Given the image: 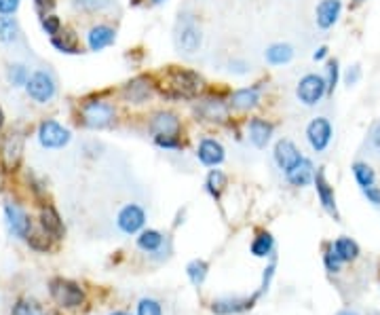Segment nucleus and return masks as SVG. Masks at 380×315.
Wrapping results in <instances>:
<instances>
[{
  "label": "nucleus",
  "instance_id": "33",
  "mask_svg": "<svg viewBox=\"0 0 380 315\" xmlns=\"http://www.w3.org/2000/svg\"><path fill=\"white\" fill-rule=\"evenodd\" d=\"M207 273H209V264L205 260H201V258H194V260H190L189 264H186V275H189L190 284L194 288H201L205 284Z\"/></svg>",
  "mask_w": 380,
  "mask_h": 315
},
{
  "label": "nucleus",
  "instance_id": "54",
  "mask_svg": "<svg viewBox=\"0 0 380 315\" xmlns=\"http://www.w3.org/2000/svg\"><path fill=\"white\" fill-rule=\"evenodd\" d=\"M2 127H4V113H2V108H0V131H2Z\"/></svg>",
  "mask_w": 380,
  "mask_h": 315
},
{
  "label": "nucleus",
  "instance_id": "22",
  "mask_svg": "<svg viewBox=\"0 0 380 315\" xmlns=\"http://www.w3.org/2000/svg\"><path fill=\"white\" fill-rule=\"evenodd\" d=\"M315 165H313V161L309 159V157H302L287 174H283L285 176V180H287V185L290 187H294V189H307V187H311L313 185V180H315Z\"/></svg>",
  "mask_w": 380,
  "mask_h": 315
},
{
  "label": "nucleus",
  "instance_id": "32",
  "mask_svg": "<svg viewBox=\"0 0 380 315\" xmlns=\"http://www.w3.org/2000/svg\"><path fill=\"white\" fill-rule=\"evenodd\" d=\"M351 170H353V178H355V182L359 185V189H366V187L376 185V172H374L372 165H368L366 161H355Z\"/></svg>",
  "mask_w": 380,
  "mask_h": 315
},
{
  "label": "nucleus",
  "instance_id": "44",
  "mask_svg": "<svg viewBox=\"0 0 380 315\" xmlns=\"http://www.w3.org/2000/svg\"><path fill=\"white\" fill-rule=\"evenodd\" d=\"M323 264H325V269L329 271V273H340V269H342V260L336 256V252L332 250V246L327 248V252L323 254Z\"/></svg>",
  "mask_w": 380,
  "mask_h": 315
},
{
  "label": "nucleus",
  "instance_id": "1",
  "mask_svg": "<svg viewBox=\"0 0 380 315\" xmlns=\"http://www.w3.org/2000/svg\"><path fill=\"white\" fill-rule=\"evenodd\" d=\"M157 89L161 91V95L169 102H190L196 100L203 89H205V78L182 66H167L163 70V81L157 83Z\"/></svg>",
  "mask_w": 380,
  "mask_h": 315
},
{
  "label": "nucleus",
  "instance_id": "4",
  "mask_svg": "<svg viewBox=\"0 0 380 315\" xmlns=\"http://www.w3.org/2000/svg\"><path fill=\"white\" fill-rule=\"evenodd\" d=\"M323 98H327V83L323 74L309 72L305 74L298 85H296V100L305 106V108H315L323 102Z\"/></svg>",
  "mask_w": 380,
  "mask_h": 315
},
{
  "label": "nucleus",
  "instance_id": "29",
  "mask_svg": "<svg viewBox=\"0 0 380 315\" xmlns=\"http://www.w3.org/2000/svg\"><path fill=\"white\" fill-rule=\"evenodd\" d=\"M21 38V28L13 15H0V43L13 45Z\"/></svg>",
  "mask_w": 380,
  "mask_h": 315
},
{
  "label": "nucleus",
  "instance_id": "46",
  "mask_svg": "<svg viewBox=\"0 0 380 315\" xmlns=\"http://www.w3.org/2000/svg\"><path fill=\"white\" fill-rule=\"evenodd\" d=\"M275 269H277V262L273 260L266 269H264V275H262V286H260V292L264 294V292H268V286H270V279H273V275H275Z\"/></svg>",
  "mask_w": 380,
  "mask_h": 315
},
{
  "label": "nucleus",
  "instance_id": "31",
  "mask_svg": "<svg viewBox=\"0 0 380 315\" xmlns=\"http://www.w3.org/2000/svg\"><path fill=\"white\" fill-rule=\"evenodd\" d=\"M252 254L255 258H268V256H273L275 252V237L268 233V231H262V233H258L255 237H253L252 242Z\"/></svg>",
  "mask_w": 380,
  "mask_h": 315
},
{
  "label": "nucleus",
  "instance_id": "13",
  "mask_svg": "<svg viewBox=\"0 0 380 315\" xmlns=\"http://www.w3.org/2000/svg\"><path fill=\"white\" fill-rule=\"evenodd\" d=\"M262 102V83L250 87H239L228 95V106L235 113H252Z\"/></svg>",
  "mask_w": 380,
  "mask_h": 315
},
{
  "label": "nucleus",
  "instance_id": "43",
  "mask_svg": "<svg viewBox=\"0 0 380 315\" xmlns=\"http://www.w3.org/2000/svg\"><path fill=\"white\" fill-rule=\"evenodd\" d=\"M49 235L43 231V233H30V237H28V244H30V248H34V250H38V252H47L49 250V239H47Z\"/></svg>",
  "mask_w": 380,
  "mask_h": 315
},
{
  "label": "nucleus",
  "instance_id": "16",
  "mask_svg": "<svg viewBox=\"0 0 380 315\" xmlns=\"http://www.w3.org/2000/svg\"><path fill=\"white\" fill-rule=\"evenodd\" d=\"M85 41H87L89 51L100 53V51H104V49H108L117 43V28H112L108 24H95L87 30Z\"/></svg>",
  "mask_w": 380,
  "mask_h": 315
},
{
  "label": "nucleus",
  "instance_id": "14",
  "mask_svg": "<svg viewBox=\"0 0 380 315\" xmlns=\"http://www.w3.org/2000/svg\"><path fill=\"white\" fill-rule=\"evenodd\" d=\"M305 155L300 153V148L290 140V138H281L275 142L273 146V161L275 165L281 170V174H287Z\"/></svg>",
  "mask_w": 380,
  "mask_h": 315
},
{
  "label": "nucleus",
  "instance_id": "55",
  "mask_svg": "<svg viewBox=\"0 0 380 315\" xmlns=\"http://www.w3.org/2000/svg\"><path fill=\"white\" fill-rule=\"evenodd\" d=\"M110 315H129V314H125V311H115V314H110Z\"/></svg>",
  "mask_w": 380,
  "mask_h": 315
},
{
  "label": "nucleus",
  "instance_id": "19",
  "mask_svg": "<svg viewBox=\"0 0 380 315\" xmlns=\"http://www.w3.org/2000/svg\"><path fill=\"white\" fill-rule=\"evenodd\" d=\"M313 187L317 190V199L321 203V207L334 218V220H340V214H338V205H336V192L334 187L327 182V176L323 172V167H319L315 174V180H313Z\"/></svg>",
  "mask_w": 380,
  "mask_h": 315
},
{
  "label": "nucleus",
  "instance_id": "39",
  "mask_svg": "<svg viewBox=\"0 0 380 315\" xmlns=\"http://www.w3.org/2000/svg\"><path fill=\"white\" fill-rule=\"evenodd\" d=\"M11 315H43V309L36 301H17L11 309Z\"/></svg>",
  "mask_w": 380,
  "mask_h": 315
},
{
  "label": "nucleus",
  "instance_id": "5",
  "mask_svg": "<svg viewBox=\"0 0 380 315\" xmlns=\"http://www.w3.org/2000/svg\"><path fill=\"white\" fill-rule=\"evenodd\" d=\"M28 98L36 104H49L58 95V81L49 70H36L30 74L28 85L23 87Z\"/></svg>",
  "mask_w": 380,
  "mask_h": 315
},
{
  "label": "nucleus",
  "instance_id": "38",
  "mask_svg": "<svg viewBox=\"0 0 380 315\" xmlns=\"http://www.w3.org/2000/svg\"><path fill=\"white\" fill-rule=\"evenodd\" d=\"M41 28L49 38H53V36H58L62 32V19L56 13H49V15L41 17Z\"/></svg>",
  "mask_w": 380,
  "mask_h": 315
},
{
  "label": "nucleus",
  "instance_id": "34",
  "mask_svg": "<svg viewBox=\"0 0 380 315\" xmlns=\"http://www.w3.org/2000/svg\"><path fill=\"white\" fill-rule=\"evenodd\" d=\"M30 74H32V72H30L28 66H23V63H11V66L6 68V81H9V85L15 87V89L26 87L28 81H30Z\"/></svg>",
  "mask_w": 380,
  "mask_h": 315
},
{
  "label": "nucleus",
  "instance_id": "3",
  "mask_svg": "<svg viewBox=\"0 0 380 315\" xmlns=\"http://www.w3.org/2000/svg\"><path fill=\"white\" fill-rule=\"evenodd\" d=\"M80 121L89 129H106L117 121V106L104 98H89L80 104Z\"/></svg>",
  "mask_w": 380,
  "mask_h": 315
},
{
  "label": "nucleus",
  "instance_id": "17",
  "mask_svg": "<svg viewBox=\"0 0 380 315\" xmlns=\"http://www.w3.org/2000/svg\"><path fill=\"white\" fill-rule=\"evenodd\" d=\"M148 131L152 135H180L182 121L171 110H157L148 121Z\"/></svg>",
  "mask_w": 380,
  "mask_h": 315
},
{
  "label": "nucleus",
  "instance_id": "20",
  "mask_svg": "<svg viewBox=\"0 0 380 315\" xmlns=\"http://www.w3.org/2000/svg\"><path fill=\"white\" fill-rule=\"evenodd\" d=\"M262 296V292L258 290V292H253L252 296H248V299H233V296H228V299H218V301H213L211 303V311L216 315H237V314H243V311H250L253 305H255V301Z\"/></svg>",
  "mask_w": 380,
  "mask_h": 315
},
{
  "label": "nucleus",
  "instance_id": "30",
  "mask_svg": "<svg viewBox=\"0 0 380 315\" xmlns=\"http://www.w3.org/2000/svg\"><path fill=\"white\" fill-rule=\"evenodd\" d=\"M332 250L336 252V256L342 260V262H351L359 256V246L355 239L351 237H338L334 244H332Z\"/></svg>",
  "mask_w": 380,
  "mask_h": 315
},
{
  "label": "nucleus",
  "instance_id": "48",
  "mask_svg": "<svg viewBox=\"0 0 380 315\" xmlns=\"http://www.w3.org/2000/svg\"><path fill=\"white\" fill-rule=\"evenodd\" d=\"M21 0H0V15H15Z\"/></svg>",
  "mask_w": 380,
  "mask_h": 315
},
{
  "label": "nucleus",
  "instance_id": "10",
  "mask_svg": "<svg viewBox=\"0 0 380 315\" xmlns=\"http://www.w3.org/2000/svg\"><path fill=\"white\" fill-rule=\"evenodd\" d=\"M305 135H307V142L313 148V153L321 155L329 148V144L334 140V125L327 117H315L309 121Z\"/></svg>",
  "mask_w": 380,
  "mask_h": 315
},
{
  "label": "nucleus",
  "instance_id": "45",
  "mask_svg": "<svg viewBox=\"0 0 380 315\" xmlns=\"http://www.w3.org/2000/svg\"><path fill=\"white\" fill-rule=\"evenodd\" d=\"M56 4H58V0H34V9H36V13H38L41 17L53 13Z\"/></svg>",
  "mask_w": 380,
  "mask_h": 315
},
{
  "label": "nucleus",
  "instance_id": "11",
  "mask_svg": "<svg viewBox=\"0 0 380 315\" xmlns=\"http://www.w3.org/2000/svg\"><path fill=\"white\" fill-rule=\"evenodd\" d=\"M117 227L123 235H137L146 227V210L137 203H127L117 214Z\"/></svg>",
  "mask_w": 380,
  "mask_h": 315
},
{
  "label": "nucleus",
  "instance_id": "36",
  "mask_svg": "<svg viewBox=\"0 0 380 315\" xmlns=\"http://www.w3.org/2000/svg\"><path fill=\"white\" fill-rule=\"evenodd\" d=\"M325 83H327V95H334L338 83H340V63L338 60H327L325 62Z\"/></svg>",
  "mask_w": 380,
  "mask_h": 315
},
{
  "label": "nucleus",
  "instance_id": "7",
  "mask_svg": "<svg viewBox=\"0 0 380 315\" xmlns=\"http://www.w3.org/2000/svg\"><path fill=\"white\" fill-rule=\"evenodd\" d=\"M36 140L45 150H60L70 144L72 131L56 119H45L36 129Z\"/></svg>",
  "mask_w": 380,
  "mask_h": 315
},
{
  "label": "nucleus",
  "instance_id": "26",
  "mask_svg": "<svg viewBox=\"0 0 380 315\" xmlns=\"http://www.w3.org/2000/svg\"><path fill=\"white\" fill-rule=\"evenodd\" d=\"M137 248L146 254H157L161 252L163 244H165V235L157 229H144L142 233H137V239H135Z\"/></svg>",
  "mask_w": 380,
  "mask_h": 315
},
{
  "label": "nucleus",
  "instance_id": "28",
  "mask_svg": "<svg viewBox=\"0 0 380 315\" xmlns=\"http://www.w3.org/2000/svg\"><path fill=\"white\" fill-rule=\"evenodd\" d=\"M51 45H53V49H58L60 53H65V56H78L80 53L78 38L72 30H62L58 36L51 38Z\"/></svg>",
  "mask_w": 380,
  "mask_h": 315
},
{
  "label": "nucleus",
  "instance_id": "47",
  "mask_svg": "<svg viewBox=\"0 0 380 315\" xmlns=\"http://www.w3.org/2000/svg\"><path fill=\"white\" fill-rule=\"evenodd\" d=\"M361 192H364V197L368 199V203H372L374 207H380V189L376 187V185L361 189Z\"/></svg>",
  "mask_w": 380,
  "mask_h": 315
},
{
  "label": "nucleus",
  "instance_id": "8",
  "mask_svg": "<svg viewBox=\"0 0 380 315\" xmlns=\"http://www.w3.org/2000/svg\"><path fill=\"white\" fill-rule=\"evenodd\" d=\"M49 292H51V299L68 309H74V307H80L85 303V292L83 288L76 284V282H70V279H63V277H56L51 279L49 284Z\"/></svg>",
  "mask_w": 380,
  "mask_h": 315
},
{
  "label": "nucleus",
  "instance_id": "56",
  "mask_svg": "<svg viewBox=\"0 0 380 315\" xmlns=\"http://www.w3.org/2000/svg\"><path fill=\"white\" fill-rule=\"evenodd\" d=\"M43 315H60V314H56V311H49V314H43Z\"/></svg>",
  "mask_w": 380,
  "mask_h": 315
},
{
  "label": "nucleus",
  "instance_id": "12",
  "mask_svg": "<svg viewBox=\"0 0 380 315\" xmlns=\"http://www.w3.org/2000/svg\"><path fill=\"white\" fill-rule=\"evenodd\" d=\"M4 222L9 233L17 239H28L32 233V220L28 212L15 203H4Z\"/></svg>",
  "mask_w": 380,
  "mask_h": 315
},
{
  "label": "nucleus",
  "instance_id": "2",
  "mask_svg": "<svg viewBox=\"0 0 380 315\" xmlns=\"http://www.w3.org/2000/svg\"><path fill=\"white\" fill-rule=\"evenodd\" d=\"M174 45H176V51L184 58H192L201 51L203 30L192 15L182 17V13H180L178 26H176V32H174Z\"/></svg>",
  "mask_w": 380,
  "mask_h": 315
},
{
  "label": "nucleus",
  "instance_id": "41",
  "mask_svg": "<svg viewBox=\"0 0 380 315\" xmlns=\"http://www.w3.org/2000/svg\"><path fill=\"white\" fill-rule=\"evenodd\" d=\"M137 315H163V307L157 299H142L137 303Z\"/></svg>",
  "mask_w": 380,
  "mask_h": 315
},
{
  "label": "nucleus",
  "instance_id": "15",
  "mask_svg": "<svg viewBox=\"0 0 380 315\" xmlns=\"http://www.w3.org/2000/svg\"><path fill=\"white\" fill-rule=\"evenodd\" d=\"M196 159L205 167H220L226 161V148L218 138H203L196 146Z\"/></svg>",
  "mask_w": 380,
  "mask_h": 315
},
{
  "label": "nucleus",
  "instance_id": "25",
  "mask_svg": "<svg viewBox=\"0 0 380 315\" xmlns=\"http://www.w3.org/2000/svg\"><path fill=\"white\" fill-rule=\"evenodd\" d=\"M296 56V49L290 45V43H273L264 49V60L268 66H285L294 60Z\"/></svg>",
  "mask_w": 380,
  "mask_h": 315
},
{
  "label": "nucleus",
  "instance_id": "52",
  "mask_svg": "<svg viewBox=\"0 0 380 315\" xmlns=\"http://www.w3.org/2000/svg\"><path fill=\"white\" fill-rule=\"evenodd\" d=\"M336 315H359L357 311H353V309H342V311H338Z\"/></svg>",
  "mask_w": 380,
  "mask_h": 315
},
{
  "label": "nucleus",
  "instance_id": "27",
  "mask_svg": "<svg viewBox=\"0 0 380 315\" xmlns=\"http://www.w3.org/2000/svg\"><path fill=\"white\" fill-rule=\"evenodd\" d=\"M226 187H228V176H226L222 170L211 167L209 174H207V178H205V190H207L216 201H220V197H222V192L226 190Z\"/></svg>",
  "mask_w": 380,
  "mask_h": 315
},
{
  "label": "nucleus",
  "instance_id": "21",
  "mask_svg": "<svg viewBox=\"0 0 380 315\" xmlns=\"http://www.w3.org/2000/svg\"><path fill=\"white\" fill-rule=\"evenodd\" d=\"M342 15V0H319L315 6V26L319 30H332Z\"/></svg>",
  "mask_w": 380,
  "mask_h": 315
},
{
  "label": "nucleus",
  "instance_id": "53",
  "mask_svg": "<svg viewBox=\"0 0 380 315\" xmlns=\"http://www.w3.org/2000/svg\"><path fill=\"white\" fill-rule=\"evenodd\" d=\"M364 2H366V0H351V6L355 9V6H361Z\"/></svg>",
  "mask_w": 380,
  "mask_h": 315
},
{
  "label": "nucleus",
  "instance_id": "23",
  "mask_svg": "<svg viewBox=\"0 0 380 315\" xmlns=\"http://www.w3.org/2000/svg\"><path fill=\"white\" fill-rule=\"evenodd\" d=\"M21 153H23V133L15 129L4 138L2 148H0V157L4 161V165L9 170H13V167H17V163L21 159Z\"/></svg>",
  "mask_w": 380,
  "mask_h": 315
},
{
  "label": "nucleus",
  "instance_id": "35",
  "mask_svg": "<svg viewBox=\"0 0 380 315\" xmlns=\"http://www.w3.org/2000/svg\"><path fill=\"white\" fill-rule=\"evenodd\" d=\"M117 4V0H72V6L83 13H106Z\"/></svg>",
  "mask_w": 380,
  "mask_h": 315
},
{
  "label": "nucleus",
  "instance_id": "42",
  "mask_svg": "<svg viewBox=\"0 0 380 315\" xmlns=\"http://www.w3.org/2000/svg\"><path fill=\"white\" fill-rule=\"evenodd\" d=\"M359 81H361V66H359V63L349 66V68L344 70V74H342V83L351 89V87H355Z\"/></svg>",
  "mask_w": 380,
  "mask_h": 315
},
{
  "label": "nucleus",
  "instance_id": "50",
  "mask_svg": "<svg viewBox=\"0 0 380 315\" xmlns=\"http://www.w3.org/2000/svg\"><path fill=\"white\" fill-rule=\"evenodd\" d=\"M327 56H329V49H327L325 45H321V47H317L315 49L313 60H315V62H323V60H327Z\"/></svg>",
  "mask_w": 380,
  "mask_h": 315
},
{
  "label": "nucleus",
  "instance_id": "49",
  "mask_svg": "<svg viewBox=\"0 0 380 315\" xmlns=\"http://www.w3.org/2000/svg\"><path fill=\"white\" fill-rule=\"evenodd\" d=\"M370 144L380 153V123H376L370 131Z\"/></svg>",
  "mask_w": 380,
  "mask_h": 315
},
{
  "label": "nucleus",
  "instance_id": "37",
  "mask_svg": "<svg viewBox=\"0 0 380 315\" xmlns=\"http://www.w3.org/2000/svg\"><path fill=\"white\" fill-rule=\"evenodd\" d=\"M152 142L161 150H182L184 140L180 135H152Z\"/></svg>",
  "mask_w": 380,
  "mask_h": 315
},
{
  "label": "nucleus",
  "instance_id": "51",
  "mask_svg": "<svg viewBox=\"0 0 380 315\" xmlns=\"http://www.w3.org/2000/svg\"><path fill=\"white\" fill-rule=\"evenodd\" d=\"M146 2H148L150 6H163V4H165L167 0H146Z\"/></svg>",
  "mask_w": 380,
  "mask_h": 315
},
{
  "label": "nucleus",
  "instance_id": "6",
  "mask_svg": "<svg viewBox=\"0 0 380 315\" xmlns=\"http://www.w3.org/2000/svg\"><path fill=\"white\" fill-rule=\"evenodd\" d=\"M157 91V83L152 76L148 74H137L133 78H129L123 89H121V98L125 100L127 104L131 106H142V104H148L152 100Z\"/></svg>",
  "mask_w": 380,
  "mask_h": 315
},
{
  "label": "nucleus",
  "instance_id": "24",
  "mask_svg": "<svg viewBox=\"0 0 380 315\" xmlns=\"http://www.w3.org/2000/svg\"><path fill=\"white\" fill-rule=\"evenodd\" d=\"M41 229L51 237V239H62L65 235V227H63L62 216L58 214V210L53 205H45L41 210Z\"/></svg>",
  "mask_w": 380,
  "mask_h": 315
},
{
  "label": "nucleus",
  "instance_id": "9",
  "mask_svg": "<svg viewBox=\"0 0 380 315\" xmlns=\"http://www.w3.org/2000/svg\"><path fill=\"white\" fill-rule=\"evenodd\" d=\"M194 115L207 123H226L231 119V106L228 100L220 95H205L196 102Z\"/></svg>",
  "mask_w": 380,
  "mask_h": 315
},
{
  "label": "nucleus",
  "instance_id": "40",
  "mask_svg": "<svg viewBox=\"0 0 380 315\" xmlns=\"http://www.w3.org/2000/svg\"><path fill=\"white\" fill-rule=\"evenodd\" d=\"M226 70L233 74V76H248L252 72V63L248 62L246 58H233L226 63Z\"/></svg>",
  "mask_w": 380,
  "mask_h": 315
},
{
  "label": "nucleus",
  "instance_id": "18",
  "mask_svg": "<svg viewBox=\"0 0 380 315\" xmlns=\"http://www.w3.org/2000/svg\"><path fill=\"white\" fill-rule=\"evenodd\" d=\"M248 131V142L252 144L253 148L258 150H264L270 142H273V135H275V125L268 121V119H262V117H252L246 125Z\"/></svg>",
  "mask_w": 380,
  "mask_h": 315
}]
</instances>
